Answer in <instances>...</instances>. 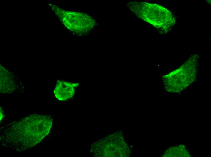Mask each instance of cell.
Segmentation results:
<instances>
[{"mask_svg": "<svg viewBox=\"0 0 211 157\" xmlns=\"http://www.w3.org/2000/svg\"><path fill=\"white\" fill-rule=\"evenodd\" d=\"M78 85V83L58 80L54 90L55 96L60 101L68 99L73 96L75 94L74 88L77 87Z\"/></svg>", "mask_w": 211, "mask_h": 157, "instance_id": "3", "label": "cell"}, {"mask_svg": "<svg viewBox=\"0 0 211 157\" xmlns=\"http://www.w3.org/2000/svg\"><path fill=\"white\" fill-rule=\"evenodd\" d=\"M0 92L12 93L16 88L15 81L12 75L2 66H0Z\"/></svg>", "mask_w": 211, "mask_h": 157, "instance_id": "4", "label": "cell"}, {"mask_svg": "<svg viewBox=\"0 0 211 157\" xmlns=\"http://www.w3.org/2000/svg\"><path fill=\"white\" fill-rule=\"evenodd\" d=\"M3 114L2 113L1 110H0V121H1V119H2V118L3 117Z\"/></svg>", "mask_w": 211, "mask_h": 157, "instance_id": "5", "label": "cell"}, {"mask_svg": "<svg viewBox=\"0 0 211 157\" xmlns=\"http://www.w3.org/2000/svg\"><path fill=\"white\" fill-rule=\"evenodd\" d=\"M129 8L136 15L154 26L160 33H167L175 21L172 13L160 5L145 2H133Z\"/></svg>", "mask_w": 211, "mask_h": 157, "instance_id": "2", "label": "cell"}, {"mask_svg": "<svg viewBox=\"0 0 211 157\" xmlns=\"http://www.w3.org/2000/svg\"><path fill=\"white\" fill-rule=\"evenodd\" d=\"M53 122L49 116L31 114L7 125L2 130L1 141L9 149L24 151L34 146L48 135Z\"/></svg>", "mask_w": 211, "mask_h": 157, "instance_id": "1", "label": "cell"}]
</instances>
